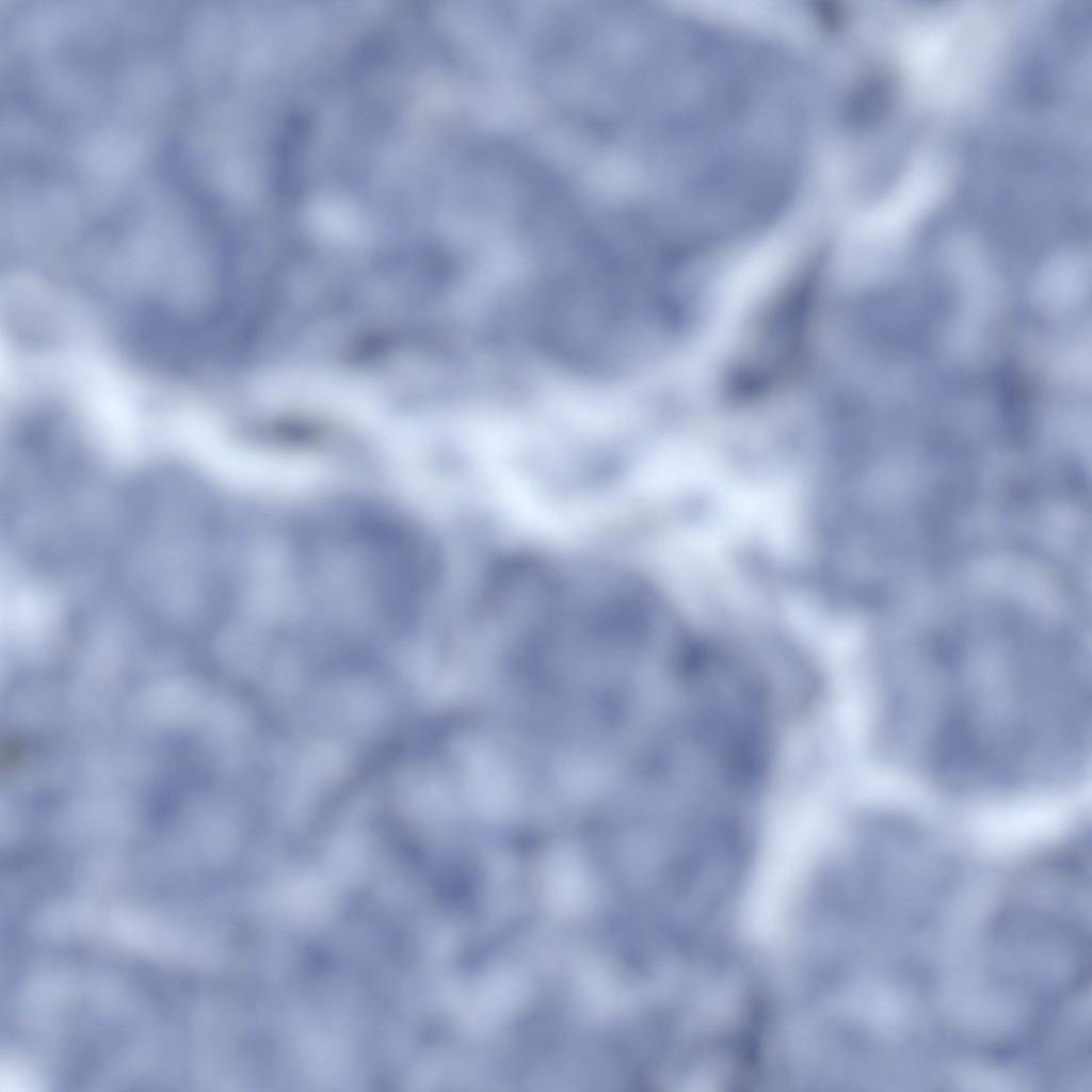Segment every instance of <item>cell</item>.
<instances>
[{"label": "cell", "mask_w": 1092, "mask_h": 1092, "mask_svg": "<svg viewBox=\"0 0 1092 1092\" xmlns=\"http://www.w3.org/2000/svg\"><path fill=\"white\" fill-rule=\"evenodd\" d=\"M121 520L116 589L127 619L159 633L200 631L218 619L216 519L200 485L179 473L151 477Z\"/></svg>", "instance_id": "obj_1"}, {"label": "cell", "mask_w": 1092, "mask_h": 1092, "mask_svg": "<svg viewBox=\"0 0 1092 1092\" xmlns=\"http://www.w3.org/2000/svg\"><path fill=\"white\" fill-rule=\"evenodd\" d=\"M70 432L55 422L22 427L11 438L2 477L3 521L30 562L75 563L106 520L99 478Z\"/></svg>", "instance_id": "obj_2"}]
</instances>
